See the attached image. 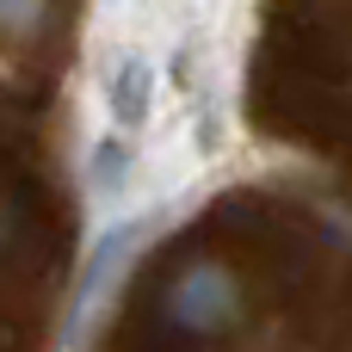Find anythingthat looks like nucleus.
I'll list each match as a JSON object with an SVG mask.
<instances>
[{"mask_svg": "<svg viewBox=\"0 0 352 352\" xmlns=\"http://www.w3.org/2000/svg\"><path fill=\"white\" fill-rule=\"evenodd\" d=\"M161 223H167V204H148V210H136L130 223H118V229H105L99 241H93V254H87V266H80V278H74V297H68V328H62V346H74V340H87V322H93V309L111 297V285H118V272L161 235Z\"/></svg>", "mask_w": 352, "mask_h": 352, "instance_id": "nucleus-1", "label": "nucleus"}, {"mask_svg": "<svg viewBox=\"0 0 352 352\" xmlns=\"http://www.w3.org/2000/svg\"><path fill=\"white\" fill-rule=\"evenodd\" d=\"M235 309H241V285H235L217 260H192V266L167 285V316H173L179 334L210 340V334H223V328L235 322Z\"/></svg>", "mask_w": 352, "mask_h": 352, "instance_id": "nucleus-2", "label": "nucleus"}, {"mask_svg": "<svg viewBox=\"0 0 352 352\" xmlns=\"http://www.w3.org/2000/svg\"><path fill=\"white\" fill-rule=\"evenodd\" d=\"M105 111L124 124V130H142L148 111H155V68L142 50H124L111 68H105Z\"/></svg>", "mask_w": 352, "mask_h": 352, "instance_id": "nucleus-3", "label": "nucleus"}, {"mask_svg": "<svg viewBox=\"0 0 352 352\" xmlns=\"http://www.w3.org/2000/svg\"><path fill=\"white\" fill-rule=\"evenodd\" d=\"M130 173H136V142H130L124 124H118V130H105V136L87 148V186H93V198H118V192L130 186Z\"/></svg>", "mask_w": 352, "mask_h": 352, "instance_id": "nucleus-4", "label": "nucleus"}, {"mask_svg": "<svg viewBox=\"0 0 352 352\" xmlns=\"http://www.w3.org/2000/svg\"><path fill=\"white\" fill-rule=\"evenodd\" d=\"M50 19V0H0V37H31L43 31Z\"/></svg>", "mask_w": 352, "mask_h": 352, "instance_id": "nucleus-5", "label": "nucleus"}, {"mask_svg": "<svg viewBox=\"0 0 352 352\" xmlns=\"http://www.w3.org/2000/svg\"><path fill=\"white\" fill-rule=\"evenodd\" d=\"M12 229H19V210H12V204H6V198H0V248H6V241H12Z\"/></svg>", "mask_w": 352, "mask_h": 352, "instance_id": "nucleus-6", "label": "nucleus"}]
</instances>
